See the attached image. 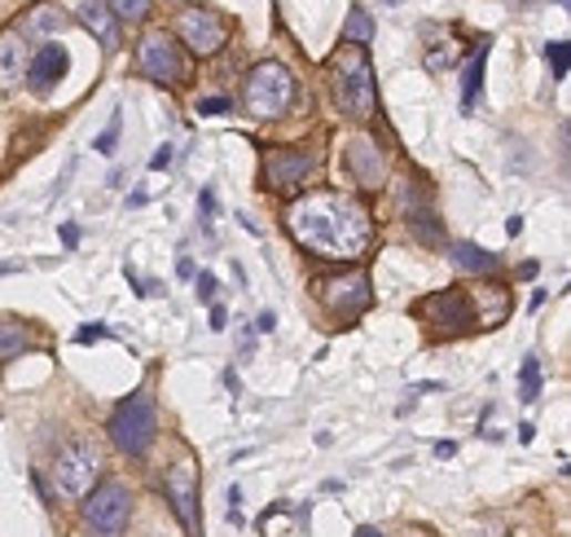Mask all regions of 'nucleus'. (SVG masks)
Here are the masks:
<instances>
[{
	"instance_id": "19",
	"label": "nucleus",
	"mask_w": 571,
	"mask_h": 537,
	"mask_svg": "<svg viewBox=\"0 0 571 537\" xmlns=\"http://www.w3.org/2000/svg\"><path fill=\"white\" fill-rule=\"evenodd\" d=\"M453 265L466 268V273H497V256L492 252H483V247H475V243H453Z\"/></svg>"
},
{
	"instance_id": "18",
	"label": "nucleus",
	"mask_w": 571,
	"mask_h": 537,
	"mask_svg": "<svg viewBox=\"0 0 571 537\" xmlns=\"http://www.w3.org/2000/svg\"><path fill=\"white\" fill-rule=\"evenodd\" d=\"M488 49H492V40L483 36V40H479V53L470 58V67H466V80H461V111H470V107H475V98H479V89H483V67H488Z\"/></svg>"
},
{
	"instance_id": "39",
	"label": "nucleus",
	"mask_w": 571,
	"mask_h": 537,
	"mask_svg": "<svg viewBox=\"0 0 571 537\" xmlns=\"http://www.w3.org/2000/svg\"><path fill=\"white\" fill-rule=\"evenodd\" d=\"M356 537H383V534H378L374 525H360V529H356Z\"/></svg>"
},
{
	"instance_id": "25",
	"label": "nucleus",
	"mask_w": 571,
	"mask_h": 537,
	"mask_svg": "<svg viewBox=\"0 0 571 537\" xmlns=\"http://www.w3.org/2000/svg\"><path fill=\"white\" fill-rule=\"evenodd\" d=\"M545 58H550V71H554V80H568V62H571L568 40H550V44H545Z\"/></svg>"
},
{
	"instance_id": "41",
	"label": "nucleus",
	"mask_w": 571,
	"mask_h": 537,
	"mask_svg": "<svg viewBox=\"0 0 571 537\" xmlns=\"http://www.w3.org/2000/svg\"><path fill=\"white\" fill-rule=\"evenodd\" d=\"M383 4H396V0H383Z\"/></svg>"
},
{
	"instance_id": "6",
	"label": "nucleus",
	"mask_w": 571,
	"mask_h": 537,
	"mask_svg": "<svg viewBox=\"0 0 571 537\" xmlns=\"http://www.w3.org/2000/svg\"><path fill=\"white\" fill-rule=\"evenodd\" d=\"M102 476V454L89 436H75L58 449V463H53V480L67 498H84L93 489V480Z\"/></svg>"
},
{
	"instance_id": "32",
	"label": "nucleus",
	"mask_w": 571,
	"mask_h": 537,
	"mask_svg": "<svg viewBox=\"0 0 571 537\" xmlns=\"http://www.w3.org/2000/svg\"><path fill=\"white\" fill-rule=\"evenodd\" d=\"M273 326H277V313H259V317H255V331H259V335H273Z\"/></svg>"
},
{
	"instance_id": "24",
	"label": "nucleus",
	"mask_w": 571,
	"mask_h": 537,
	"mask_svg": "<svg viewBox=\"0 0 571 537\" xmlns=\"http://www.w3.org/2000/svg\"><path fill=\"white\" fill-rule=\"evenodd\" d=\"M106 9L114 13V22H128V27L150 18V0H106Z\"/></svg>"
},
{
	"instance_id": "4",
	"label": "nucleus",
	"mask_w": 571,
	"mask_h": 537,
	"mask_svg": "<svg viewBox=\"0 0 571 537\" xmlns=\"http://www.w3.org/2000/svg\"><path fill=\"white\" fill-rule=\"evenodd\" d=\"M106 432H111L119 454L141 458V454L154 445V436H159V405H154V393H150V388H136L132 397H123V402L114 405Z\"/></svg>"
},
{
	"instance_id": "26",
	"label": "nucleus",
	"mask_w": 571,
	"mask_h": 537,
	"mask_svg": "<svg viewBox=\"0 0 571 537\" xmlns=\"http://www.w3.org/2000/svg\"><path fill=\"white\" fill-rule=\"evenodd\" d=\"M119 129H123V120H119V111H114L111 115V124H106V133L98 136V141H93V150H98V154H111L114 150V141H119Z\"/></svg>"
},
{
	"instance_id": "10",
	"label": "nucleus",
	"mask_w": 571,
	"mask_h": 537,
	"mask_svg": "<svg viewBox=\"0 0 571 537\" xmlns=\"http://www.w3.org/2000/svg\"><path fill=\"white\" fill-rule=\"evenodd\" d=\"M128 516H132V494H128V485L102 480L98 489L84 494V520L102 537L123 534V529H128Z\"/></svg>"
},
{
	"instance_id": "38",
	"label": "nucleus",
	"mask_w": 571,
	"mask_h": 537,
	"mask_svg": "<svg viewBox=\"0 0 571 537\" xmlns=\"http://www.w3.org/2000/svg\"><path fill=\"white\" fill-rule=\"evenodd\" d=\"M532 436H537V427H532V423H523V427H519V440H523V445H532Z\"/></svg>"
},
{
	"instance_id": "11",
	"label": "nucleus",
	"mask_w": 571,
	"mask_h": 537,
	"mask_svg": "<svg viewBox=\"0 0 571 537\" xmlns=\"http://www.w3.org/2000/svg\"><path fill=\"white\" fill-rule=\"evenodd\" d=\"M136 71L154 84H181L185 80V58H181V44L167 36V31H150L141 36L136 44Z\"/></svg>"
},
{
	"instance_id": "28",
	"label": "nucleus",
	"mask_w": 571,
	"mask_h": 537,
	"mask_svg": "<svg viewBox=\"0 0 571 537\" xmlns=\"http://www.w3.org/2000/svg\"><path fill=\"white\" fill-rule=\"evenodd\" d=\"M98 340H106V322H89L75 331V344H98Z\"/></svg>"
},
{
	"instance_id": "1",
	"label": "nucleus",
	"mask_w": 571,
	"mask_h": 537,
	"mask_svg": "<svg viewBox=\"0 0 571 537\" xmlns=\"http://www.w3.org/2000/svg\"><path fill=\"white\" fill-rule=\"evenodd\" d=\"M286 230L299 247H308L313 256H326V261H360L374 243L369 212L356 199L335 194V190L304 194L299 203H290Z\"/></svg>"
},
{
	"instance_id": "12",
	"label": "nucleus",
	"mask_w": 571,
	"mask_h": 537,
	"mask_svg": "<svg viewBox=\"0 0 571 537\" xmlns=\"http://www.w3.org/2000/svg\"><path fill=\"white\" fill-rule=\"evenodd\" d=\"M347 172L356 176V185H365V190H378L383 181H387V159H383V150L369 141V136H356V141H347Z\"/></svg>"
},
{
	"instance_id": "29",
	"label": "nucleus",
	"mask_w": 571,
	"mask_h": 537,
	"mask_svg": "<svg viewBox=\"0 0 571 537\" xmlns=\"http://www.w3.org/2000/svg\"><path fill=\"white\" fill-rule=\"evenodd\" d=\"M228 111V98H207V102H198V115H225Z\"/></svg>"
},
{
	"instance_id": "15",
	"label": "nucleus",
	"mask_w": 571,
	"mask_h": 537,
	"mask_svg": "<svg viewBox=\"0 0 571 537\" xmlns=\"http://www.w3.org/2000/svg\"><path fill=\"white\" fill-rule=\"evenodd\" d=\"M27 58H31V49H27V31L4 27V31H0V89H9V84H18V80H22Z\"/></svg>"
},
{
	"instance_id": "21",
	"label": "nucleus",
	"mask_w": 571,
	"mask_h": 537,
	"mask_svg": "<svg viewBox=\"0 0 571 537\" xmlns=\"http://www.w3.org/2000/svg\"><path fill=\"white\" fill-rule=\"evenodd\" d=\"M409 234H414L422 247H445V225H440L431 212H409Z\"/></svg>"
},
{
	"instance_id": "22",
	"label": "nucleus",
	"mask_w": 571,
	"mask_h": 537,
	"mask_svg": "<svg viewBox=\"0 0 571 537\" xmlns=\"http://www.w3.org/2000/svg\"><path fill=\"white\" fill-rule=\"evenodd\" d=\"M541 397V357H523V371H519V402L532 405Z\"/></svg>"
},
{
	"instance_id": "20",
	"label": "nucleus",
	"mask_w": 571,
	"mask_h": 537,
	"mask_svg": "<svg viewBox=\"0 0 571 537\" xmlns=\"http://www.w3.org/2000/svg\"><path fill=\"white\" fill-rule=\"evenodd\" d=\"M343 44H374V18H369V9H360V4H351L347 9V22H343Z\"/></svg>"
},
{
	"instance_id": "8",
	"label": "nucleus",
	"mask_w": 571,
	"mask_h": 537,
	"mask_svg": "<svg viewBox=\"0 0 571 537\" xmlns=\"http://www.w3.org/2000/svg\"><path fill=\"white\" fill-rule=\"evenodd\" d=\"M176 36H181V44H185L194 58H216V53L225 49L228 27L216 9H207V4H190V9H181V13H176Z\"/></svg>"
},
{
	"instance_id": "36",
	"label": "nucleus",
	"mask_w": 571,
	"mask_h": 537,
	"mask_svg": "<svg viewBox=\"0 0 571 537\" xmlns=\"http://www.w3.org/2000/svg\"><path fill=\"white\" fill-rule=\"evenodd\" d=\"M176 273H181V277H194V261H190V256H181V261H176Z\"/></svg>"
},
{
	"instance_id": "7",
	"label": "nucleus",
	"mask_w": 571,
	"mask_h": 537,
	"mask_svg": "<svg viewBox=\"0 0 571 537\" xmlns=\"http://www.w3.org/2000/svg\"><path fill=\"white\" fill-rule=\"evenodd\" d=\"M313 291H317V300H322L335 317H347V322L360 317V313L374 304V282H369V273H360V268L339 273V277H317Z\"/></svg>"
},
{
	"instance_id": "2",
	"label": "nucleus",
	"mask_w": 571,
	"mask_h": 537,
	"mask_svg": "<svg viewBox=\"0 0 571 537\" xmlns=\"http://www.w3.org/2000/svg\"><path fill=\"white\" fill-rule=\"evenodd\" d=\"M330 84H335V102L343 107L347 120L365 124L374 120L378 111V93H374V67H369V53L360 44H343L330 62Z\"/></svg>"
},
{
	"instance_id": "35",
	"label": "nucleus",
	"mask_w": 571,
	"mask_h": 537,
	"mask_svg": "<svg viewBox=\"0 0 571 537\" xmlns=\"http://www.w3.org/2000/svg\"><path fill=\"white\" fill-rule=\"evenodd\" d=\"M62 243L75 247V243H80V230H75V225H62Z\"/></svg>"
},
{
	"instance_id": "23",
	"label": "nucleus",
	"mask_w": 571,
	"mask_h": 537,
	"mask_svg": "<svg viewBox=\"0 0 571 537\" xmlns=\"http://www.w3.org/2000/svg\"><path fill=\"white\" fill-rule=\"evenodd\" d=\"M22 348H31V335H27V326H13V322H0V362H9V357H18Z\"/></svg>"
},
{
	"instance_id": "33",
	"label": "nucleus",
	"mask_w": 571,
	"mask_h": 537,
	"mask_svg": "<svg viewBox=\"0 0 571 537\" xmlns=\"http://www.w3.org/2000/svg\"><path fill=\"white\" fill-rule=\"evenodd\" d=\"M225 322H228V313L221 304H212V331H225Z\"/></svg>"
},
{
	"instance_id": "9",
	"label": "nucleus",
	"mask_w": 571,
	"mask_h": 537,
	"mask_svg": "<svg viewBox=\"0 0 571 537\" xmlns=\"http://www.w3.org/2000/svg\"><path fill=\"white\" fill-rule=\"evenodd\" d=\"M313 168H317V154H313V150L277 145V150H268V154H264V190H273V194L290 199V194H299V190H304V181L313 176Z\"/></svg>"
},
{
	"instance_id": "14",
	"label": "nucleus",
	"mask_w": 571,
	"mask_h": 537,
	"mask_svg": "<svg viewBox=\"0 0 571 537\" xmlns=\"http://www.w3.org/2000/svg\"><path fill=\"white\" fill-rule=\"evenodd\" d=\"M163 489H167V498H172V507H176L181 525H185V529H194V498H198V480H194V467H190V463H176V467L167 472Z\"/></svg>"
},
{
	"instance_id": "13",
	"label": "nucleus",
	"mask_w": 571,
	"mask_h": 537,
	"mask_svg": "<svg viewBox=\"0 0 571 537\" xmlns=\"http://www.w3.org/2000/svg\"><path fill=\"white\" fill-rule=\"evenodd\" d=\"M67 67H71L67 49H62V44H44L40 53H31V58H27V71H22V75H27L31 93H40V98H44V93H53V84L67 75Z\"/></svg>"
},
{
	"instance_id": "16",
	"label": "nucleus",
	"mask_w": 571,
	"mask_h": 537,
	"mask_svg": "<svg viewBox=\"0 0 571 537\" xmlns=\"http://www.w3.org/2000/svg\"><path fill=\"white\" fill-rule=\"evenodd\" d=\"M80 22L93 31V40H98L106 53L119 49V22H114V13L106 9V0H84V4H80Z\"/></svg>"
},
{
	"instance_id": "5",
	"label": "nucleus",
	"mask_w": 571,
	"mask_h": 537,
	"mask_svg": "<svg viewBox=\"0 0 571 537\" xmlns=\"http://www.w3.org/2000/svg\"><path fill=\"white\" fill-rule=\"evenodd\" d=\"M295 102V75L282 62H255L242 89V107L251 120H282Z\"/></svg>"
},
{
	"instance_id": "37",
	"label": "nucleus",
	"mask_w": 571,
	"mask_h": 537,
	"mask_svg": "<svg viewBox=\"0 0 571 537\" xmlns=\"http://www.w3.org/2000/svg\"><path fill=\"white\" fill-rule=\"evenodd\" d=\"M436 454H440V458H453L457 445H453V440H440V445H436Z\"/></svg>"
},
{
	"instance_id": "3",
	"label": "nucleus",
	"mask_w": 571,
	"mask_h": 537,
	"mask_svg": "<svg viewBox=\"0 0 571 537\" xmlns=\"http://www.w3.org/2000/svg\"><path fill=\"white\" fill-rule=\"evenodd\" d=\"M414 317L445 331V335H470V331H492V317L475 304V291L466 286H445V291H431L414 304Z\"/></svg>"
},
{
	"instance_id": "31",
	"label": "nucleus",
	"mask_w": 571,
	"mask_h": 537,
	"mask_svg": "<svg viewBox=\"0 0 571 537\" xmlns=\"http://www.w3.org/2000/svg\"><path fill=\"white\" fill-rule=\"evenodd\" d=\"M198 203H203V216H207V225H212V216H216V194H212V190H203V194H198Z\"/></svg>"
},
{
	"instance_id": "30",
	"label": "nucleus",
	"mask_w": 571,
	"mask_h": 537,
	"mask_svg": "<svg viewBox=\"0 0 571 537\" xmlns=\"http://www.w3.org/2000/svg\"><path fill=\"white\" fill-rule=\"evenodd\" d=\"M163 168H172V145H159V154L150 159V172H163Z\"/></svg>"
},
{
	"instance_id": "17",
	"label": "nucleus",
	"mask_w": 571,
	"mask_h": 537,
	"mask_svg": "<svg viewBox=\"0 0 571 537\" xmlns=\"http://www.w3.org/2000/svg\"><path fill=\"white\" fill-rule=\"evenodd\" d=\"M67 27H71V18H67L58 4H49V0L31 4L27 22H22V31H35V36H58V31H67Z\"/></svg>"
},
{
	"instance_id": "27",
	"label": "nucleus",
	"mask_w": 571,
	"mask_h": 537,
	"mask_svg": "<svg viewBox=\"0 0 571 537\" xmlns=\"http://www.w3.org/2000/svg\"><path fill=\"white\" fill-rule=\"evenodd\" d=\"M194 286H198V304H216V273L203 268V273L194 277Z\"/></svg>"
},
{
	"instance_id": "40",
	"label": "nucleus",
	"mask_w": 571,
	"mask_h": 537,
	"mask_svg": "<svg viewBox=\"0 0 571 537\" xmlns=\"http://www.w3.org/2000/svg\"><path fill=\"white\" fill-rule=\"evenodd\" d=\"M18 268H22V261H13V265H0V277H4V273H18Z\"/></svg>"
},
{
	"instance_id": "34",
	"label": "nucleus",
	"mask_w": 571,
	"mask_h": 537,
	"mask_svg": "<svg viewBox=\"0 0 571 537\" xmlns=\"http://www.w3.org/2000/svg\"><path fill=\"white\" fill-rule=\"evenodd\" d=\"M506 234L519 239V234H523V216H510V221H506Z\"/></svg>"
}]
</instances>
